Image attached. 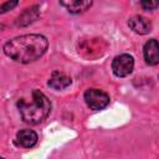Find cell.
<instances>
[{"label": "cell", "mask_w": 159, "mask_h": 159, "mask_svg": "<svg viewBox=\"0 0 159 159\" xmlns=\"http://www.w3.org/2000/svg\"><path fill=\"white\" fill-rule=\"evenodd\" d=\"M39 16V7L37 6H32L30 9H26L16 20V24L20 26H26L29 24H31L32 21H35Z\"/></svg>", "instance_id": "obj_11"}, {"label": "cell", "mask_w": 159, "mask_h": 159, "mask_svg": "<svg viewBox=\"0 0 159 159\" xmlns=\"http://www.w3.org/2000/svg\"><path fill=\"white\" fill-rule=\"evenodd\" d=\"M84 101L87 106L92 109H103L109 103V97L106 92L101 89L89 88L84 92Z\"/></svg>", "instance_id": "obj_4"}, {"label": "cell", "mask_w": 159, "mask_h": 159, "mask_svg": "<svg viewBox=\"0 0 159 159\" xmlns=\"http://www.w3.org/2000/svg\"><path fill=\"white\" fill-rule=\"evenodd\" d=\"M48 42L45 36L37 34L17 36L4 45V52L14 61L29 63L40 58L47 50Z\"/></svg>", "instance_id": "obj_1"}, {"label": "cell", "mask_w": 159, "mask_h": 159, "mask_svg": "<svg viewBox=\"0 0 159 159\" xmlns=\"http://www.w3.org/2000/svg\"><path fill=\"white\" fill-rule=\"evenodd\" d=\"M16 142L24 148H31L37 142V134L31 129H22L16 134Z\"/></svg>", "instance_id": "obj_9"}, {"label": "cell", "mask_w": 159, "mask_h": 159, "mask_svg": "<svg viewBox=\"0 0 159 159\" xmlns=\"http://www.w3.org/2000/svg\"><path fill=\"white\" fill-rule=\"evenodd\" d=\"M128 25L134 32L140 34V35H145V34L150 32V30H152V22L148 19H145L143 16H139V15L133 16L132 19H129Z\"/></svg>", "instance_id": "obj_7"}, {"label": "cell", "mask_w": 159, "mask_h": 159, "mask_svg": "<svg viewBox=\"0 0 159 159\" xmlns=\"http://www.w3.org/2000/svg\"><path fill=\"white\" fill-rule=\"evenodd\" d=\"M16 5H17V1H6V2H2L0 5V12H5V11L12 9Z\"/></svg>", "instance_id": "obj_13"}, {"label": "cell", "mask_w": 159, "mask_h": 159, "mask_svg": "<svg viewBox=\"0 0 159 159\" xmlns=\"http://www.w3.org/2000/svg\"><path fill=\"white\" fill-rule=\"evenodd\" d=\"M17 108L24 122L30 124H37L48 116L51 111V103L41 91L34 89L31 101L26 102L25 99H19Z\"/></svg>", "instance_id": "obj_2"}, {"label": "cell", "mask_w": 159, "mask_h": 159, "mask_svg": "<svg viewBox=\"0 0 159 159\" xmlns=\"http://www.w3.org/2000/svg\"><path fill=\"white\" fill-rule=\"evenodd\" d=\"M140 5L145 10H153V9H155V7L159 6V1H157V0L155 1L154 0H144V1L140 2Z\"/></svg>", "instance_id": "obj_12"}, {"label": "cell", "mask_w": 159, "mask_h": 159, "mask_svg": "<svg viewBox=\"0 0 159 159\" xmlns=\"http://www.w3.org/2000/svg\"><path fill=\"white\" fill-rule=\"evenodd\" d=\"M1 159H4V158H1Z\"/></svg>", "instance_id": "obj_14"}, {"label": "cell", "mask_w": 159, "mask_h": 159, "mask_svg": "<svg viewBox=\"0 0 159 159\" xmlns=\"http://www.w3.org/2000/svg\"><path fill=\"white\" fill-rule=\"evenodd\" d=\"M133 67H134V60L130 55L127 53L117 56L112 62V70L117 77L128 76L133 71Z\"/></svg>", "instance_id": "obj_5"}, {"label": "cell", "mask_w": 159, "mask_h": 159, "mask_svg": "<svg viewBox=\"0 0 159 159\" xmlns=\"http://www.w3.org/2000/svg\"><path fill=\"white\" fill-rule=\"evenodd\" d=\"M106 51V43L102 39H87L82 40L78 45V52L86 58H97Z\"/></svg>", "instance_id": "obj_3"}, {"label": "cell", "mask_w": 159, "mask_h": 159, "mask_svg": "<svg viewBox=\"0 0 159 159\" xmlns=\"http://www.w3.org/2000/svg\"><path fill=\"white\" fill-rule=\"evenodd\" d=\"M60 4L66 6L70 12L80 14V12L86 11L92 5V1H89V0H71V1H61Z\"/></svg>", "instance_id": "obj_10"}, {"label": "cell", "mask_w": 159, "mask_h": 159, "mask_svg": "<svg viewBox=\"0 0 159 159\" xmlns=\"http://www.w3.org/2000/svg\"><path fill=\"white\" fill-rule=\"evenodd\" d=\"M143 53H144L145 62L148 65L159 63V42L154 39L147 41L143 47Z\"/></svg>", "instance_id": "obj_6"}, {"label": "cell", "mask_w": 159, "mask_h": 159, "mask_svg": "<svg viewBox=\"0 0 159 159\" xmlns=\"http://www.w3.org/2000/svg\"><path fill=\"white\" fill-rule=\"evenodd\" d=\"M70 84H71V78L67 75H65L62 72H58V71L52 72V75L48 80V86L53 89H57V91L65 89Z\"/></svg>", "instance_id": "obj_8"}]
</instances>
